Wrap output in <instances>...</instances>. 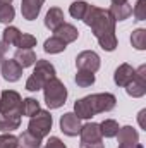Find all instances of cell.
<instances>
[{"label":"cell","mask_w":146,"mask_h":148,"mask_svg":"<svg viewBox=\"0 0 146 148\" xmlns=\"http://www.w3.org/2000/svg\"><path fill=\"white\" fill-rule=\"evenodd\" d=\"M52 77H55V67H53V64L48 62V60L38 59L36 66H35V71L28 77V81H26V90L28 91H40V90H43L45 83L50 81Z\"/></svg>","instance_id":"obj_4"},{"label":"cell","mask_w":146,"mask_h":148,"mask_svg":"<svg viewBox=\"0 0 146 148\" xmlns=\"http://www.w3.org/2000/svg\"><path fill=\"white\" fill-rule=\"evenodd\" d=\"M81 148H103L102 141H95V143H81Z\"/></svg>","instance_id":"obj_33"},{"label":"cell","mask_w":146,"mask_h":148,"mask_svg":"<svg viewBox=\"0 0 146 148\" xmlns=\"http://www.w3.org/2000/svg\"><path fill=\"white\" fill-rule=\"evenodd\" d=\"M74 81H76V84H77L79 88H88V86L95 84V73H89V71H77Z\"/></svg>","instance_id":"obj_26"},{"label":"cell","mask_w":146,"mask_h":148,"mask_svg":"<svg viewBox=\"0 0 146 148\" xmlns=\"http://www.w3.org/2000/svg\"><path fill=\"white\" fill-rule=\"evenodd\" d=\"M110 16L113 17V21H126L129 19V16L132 14V7L129 3H112V7L108 9Z\"/></svg>","instance_id":"obj_19"},{"label":"cell","mask_w":146,"mask_h":148,"mask_svg":"<svg viewBox=\"0 0 146 148\" xmlns=\"http://www.w3.org/2000/svg\"><path fill=\"white\" fill-rule=\"evenodd\" d=\"M81 119L74 114V112H67L60 117V131L67 136H77L81 131Z\"/></svg>","instance_id":"obj_10"},{"label":"cell","mask_w":146,"mask_h":148,"mask_svg":"<svg viewBox=\"0 0 146 148\" xmlns=\"http://www.w3.org/2000/svg\"><path fill=\"white\" fill-rule=\"evenodd\" d=\"M19 148H41V140L33 136L29 131H24L21 136H17Z\"/></svg>","instance_id":"obj_21"},{"label":"cell","mask_w":146,"mask_h":148,"mask_svg":"<svg viewBox=\"0 0 146 148\" xmlns=\"http://www.w3.org/2000/svg\"><path fill=\"white\" fill-rule=\"evenodd\" d=\"M126 91L132 98H141L146 95V66H141L136 69L132 81L126 86Z\"/></svg>","instance_id":"obj_7"},{"label":"cell","mask_w":146,"mask_h":148,"mask_svg":"<svg viewBox=\"0 0 146 148\" xmlns=\"http://www.w3.org/2000/svg\"><path fill=\"white\" fill-rule=\"evenodd\" d=\"M14 59L17 60V64L24 69V67H31L36 64V53L33 52V48H19L14 55Z\"/></svg>","instance_id":"obj_17"},{"label":"cell","mask_w":146,"mask_h":148,"mask_svg":"<svg viewBox=\"0 0 146 148\" xmlns=\"http://www.w3.org/2000/svg\"><path fill=\"white\" fill-rule=\"evenodd\" d=\"M19 48H33L36 47V38L29 33H23L21 38H19V43H17Z\"/></svg>","instance_id":"obj_30"},{"label":"cell","mask_w":146,"mask_h":148,"mask_svg":"<svg viewBox=\"0 0 146 148\" xmlns=\"http://www.w3.org/2000/svg\"><path fill=\"white\" fill-rule=\"evenodd\" d=\"M145 115H146V110H145V109H143V110L139 112V115H138V121H139V126H141L143 129L146 127V126H145Z\"/></svg>","instance_id":"obj_34"},{"label":"cell","mask_w":146,"mask_h":148,"mask_svg":"<svg viewBox=\"0 0 146 148\" xmlns=\"http://www.w3.org/2000/svg\"><path fill=\"white\" fill-rule=\"evenodd\" d=\"M81 136V143H95V141H102V131H100V124L96 122H88L84 126H81L79 131Z\"/></svg>","instance_id":"obj_11"},{"label":"cell","mask_w":146,"mask_h":148,"mask_svg":"<svg viewBox=\"0 0 146 148\" xmlns=\"http://www.w3.org/2000/svg\"><path fill=\"white\" fill-rule=\"evenodd\" d=\"M119 148H143L141 143H136V145H119Z\"/></svg>","instance_id":"obj_36"},{"label":"cell","mask_w":146,"mask_h":148,"mask_svg":"<svg viewBox=\"0 0 146 148\" xmlns=\"http://www.w3.org/2000/svg\"><path fill=\"white\" fill-rule=\"evenodd\" d=\"M21 31L16 28V26H7L2 33V43L5 47H17L19 43V38H21Z\"/></svg>","instance_id":"obj_20"},{"label":"cell","mask_w":146,"mask_h":148,"mask_svg":"<svg viewBox=\"0 0 146 148\" xmlns=\"http://www.w3.org/2000/svg\"><path fill=\"white\" fill-rule=\"evenodd\" d=\"M21 95L14 90H3L0 93V114H21Z\"/></svg>","instance_id":"obj_6"},{"label":"cell","mask_w":146,"mask_h":148,"mask_svg":"<svg viewBox=\"0 0 146 148\" xmlns=\"http://www.w3.org/2000/svg\"><path fill=\"white\" fill-rule=\"evenodd\" d=\"M83 23L91 28L95 38L98 40L100 47L107 52H113L117 48L115 36V21L110 16L108 9H102L96 5H88Z\"/></svg>","instance_id":"obj_1"},{"label":"cell","mask_w":146,"mask_h":148,"mask_svg":"<svg viewBox=\"0 0 146 148\" xmlns=\"http://www.w3.org/2000/svg\"><path fill=\"white\" fill-rule=\"evenodd\" d=\"M21 126V114H0V131L9 133Z\"/></svg>","instance_id":"obj_18"},{"label":"cell","mask_w":146,"mask_h":148,"mask_svg":"<svg viewBox=\"0 0 146 148\" xmlns=\"http://www.w3.org/2000/svg\"><path fill=\"white\" fill-rule=\"evenodd\" d=\"M5 52H7V47H5V45L0 41V62L3 60V55H5Z\"/></svg>","instance_id":"obj_35"},{"label":"cell","mask_w":146,"mask_h":148,"mask_svg":"<svg viewBox=\"0 0 146 148\" xmlns=\"http://www.w3.org/2000/svg\"><path fill=\"white\" fill-rule=\"evenodd\" d=\"M43 97H45V103H46L48 109H52V110L53 109H60L65 103V100H67V88L55 76V77H52L50 81L45 83V86H43Z\"/></svg>","instance_id":"obj_3"},{"label":"cell","mask_w":146,"mask_h":148,"mask_svg":"<svg viewBox=\"0 0 146 148\" xmlns=\"http://www.w3.org/2000/svg\"><path fill=\"white\" fill-rule=\"evenodd\" d=\"M40 110V103H38L36 98H24L23 102H21V115H28V117H31V115H35L36 112Z\"/></svg>","instance_id":"obj_24"},{"label":"cell","mask_w":146,"mask_h":148,"mask_svg":"<svg viewBox=\"0 0 146 148\" xmlns=\"http://www.w3.org/2000/svg\"><path fill=\"white\" fill-rule=\"evenodd\" d=\"M76 67L77 71L96 73L100 69V55L93 50H84L76 57Z\"/></svg>","instance_id":"obj_8"},{"label":"cell","mask_w":146,"mask_h":148,"mask_svg":"<svg viewBox=\"0 0 146 148\" xmlns=\"http://www.w3.org/2000/svg\"><path fill=\"white\" fill-rule=\"evenodd\" d=\"M100 131H102V136H105V138H113V136H117V133H119V122L113 121V119H105V121L100 124Z\"/></svg>","instance_id":"obj_23"},{"label":"cell","mask_w":146,"mask_h":148,"mask_svg":"<svg viewBox=\"0 0 146 148\" xmlns=\"http://www.w3.org/2000/svg\"><path fill=\"white\" fill-rule=\"evenodd\" d=\"M129 0H112V3H127Z\"/></svg>","instance_id":"obj_37"},{"label":"cell","mask_w":146,"mask_h":148,"mask_svg":"<svg viewBox=\"0 0 146 148\" xmlns=\"http://www.w3.org/2000/svg\"><path fill=\"white\" fill-rule=\"evenodd\" d=\"M41 2L38 0H21V14L26 21H35L40 16L41 10Z\"/></svg>","instance_id":"obj_13"},{"label":"cell","mask_w":146,"mask_h":148,"mask_svg":"<svg viewBox=\"0 0 146 148\" xmlns=\"http://www.w3.org/2000/svg\"><path fill=\"white\" fill-rule=\"evenodd\" d=\"M0 148H19L17 136H14V134H0Z\"/></svg>","instance_id":"obj_29"},{"label":"cell","mask_w":146,"mask_h":148,"mask_svg":"<svg viewBox=\"0 0 146 148\" xmlns=\"http://www.w3.org/2000/svg\"><path fill=\"white\" fill-rule=\"evenodd\" d=\"M52 124H53V121H52L50 112L48 110H41V109H40L35 115L29 117L28 131H29L33 136H36V138H40V140H43V138H46V136L50 134Z\"/></svg>","instance_id":"obj_5"},{"label":"cell","mask_w":146,"mask_h":148,"mask_svg":"<svg viewBox=\"0 0 146 148\" xmlns=\"http://www.w3.org/2000/svg\"><path fill=\"white\" fill-rule=\"evenodd\" d=\"M65 48H67V45L57 36H50L45 43H43V50H45L46 53H60V52H64Z\"/></svg>","instance_id":"obj_22"},{"label":"cell","mask_w":146,"mask_h":148,"mask_svg":"<svg viewBox=\"0 0 146 148\" xmlns=\"http://www.w3.org/2000/svg\"><path fill=\"white\" fill-rule=\"evenodd\" d=\"M134 74H136V69H134L132 66H129V64H120V66L115 69L113 81H115V84H117V86L126 88V86L132 81Z\"/></svg>","instance_id":"obj_12"},{"label":"cell","mask_w":146,"mask_h":148,"mask_svg":"<svg viewBox=\"0 0 146 148\" xmlns=\"http://www.w3.org/2000/svg\"><path fill=\"white\" fill-rule=\"evenodd\" d=\"M0 74L3 76L5 81L9 83H16L21 79L23 76V67L17 64L16 59H3L0 62Z\"/></svg>","instance_id":"obj_9"},{"label":"cell","mask_w":146,"mask_h":148,"mask_svg":"<svg viewBox=\"0 0 146 148\" xmlns=\"http://www.w3.org/2000/svg\"><path fill=\"white\" fill-rule=\"evenodd\" d=\"M3 3H12V0H0V5H3Z\"/></svg>","instance_id":"obj_38"},{"label":"cell","mask_w":146,"mask_h":148,"mask_svg":"<svg viewBox=\"0 0 146 148\" xmlns=\"http://www.w3.org/2000/svg\"><path fill=\"white\" fill-rule=\"evenodd\" d=\"M117 140H119V145H136L139 143V133L132 126H124V127H119Z\"/></svg>","instance_id":"obj_15"},{"label":"cell","mask_w":146,"mask_h":148,"mask_svg":"<svg viewBox=\"0 0 146 148\" xmlns=\"http://www.w3.org/2000/svg\"><path fill=\"white\" fill-rule=\"evenodd\" d=\"M38 2H41V3H43V2H45V0H38Z\"/></svg>","instance_id":"obj_39"},{"label":"cell","mask_w":146,"mask_h":148,"mask_svg":"<svg viewBox=\"0 0 146 148\" xmlns=\"http://www.w3.org/2000/svg\"><path fill=\"white\" fill-rule=\"evenodd\" d=\"M14 17H16V10H14V7H12L10 3L0 5V23L9 24V23L14 21Z\"/></svg>","instance_id":"obj_28"},{"label":"cell","mask_w":146,"mask_h":148,"mask_svg":"<svg viewBox=\"0 0 146 148\" xmlns=\"http://www.w3.org/2000/svg\"><path fill=\"white\" fill-rule=\"evenodd\" d=\"M88 5H89V3L77 0V2L71 3V7H69V14L72 16L74 19H81V21H83V17H84V14H86V9H88Z\"/></svg>","instance_id":"obj_27"},{"label":"cell","mask_w":146,"mask_h":148,"mask_svg":"<svg viewBox=\"0 0 146 148\" xmlns=\"http://www.w3.org/2000/svg\"><path fill=\"white\" fill-rule=\"evenodd\" d=\"M131 45L136 50H145L146 48V29H143V28L134 29L132 35H131Z\"/></svg>","instance_id":"obj_25"},{"label":"cell","mask_w":146,"mask_h":148,"mask_svg":"<svg viewBox=\"0 0 146 148\" xmlns=\"http://www.w3.org/2000/svg\"><path fill=\"white\" fill-rule=\"evenodd\" d=\"M132 14L138 21H145L146 19V0H138L136 7L132 9Z\"/></svg>","instance_id":"obj_31"},{"label":"cell","mask_w":146,"mask_h":148,"mask_svg":"<svg viewBox=\"0 0 146 148\" xmlns=\"http://www.w3.org/2000/svg\"><path fill=\"white\" fill-rule=\"evenodd\" d=\"M117 103L115 95L112 93H95L88 95L81 100H76L74 103V114L79 119H91L96 114L110 112Z\"/></svg>","instance_id":"obj_2"},{"label":"cell","mask_w":146,"mask_h":148,"mask_svg":"<svg viewBox=\"0 0 146 148\" xmlns=\"http://www.w3.org/2000/svg\"><path fill=\"white\" fill-rule=\"evenodd\" d=\"M53 36L60 38L65 45H69V43H72V41H76V40H77V36H79V31H77V28H76V26L64 23L62 26H59V28L53 31Z\"/></svg>","instance_id":"obj_14"},{"label":"cell","mask_w":146,"mask_h":148,"mask_svg":"<svg viewBox=\"0 0 146 148\" xmlns=\"http://www.w3.org/2000/svg\"><path fill=\"white\" fill-rule=\"evenodd\" d=\"M64 24V12H62V9H59V7H52L48 12H46V16H45V26L50 29V31H55L59 26H62Z\"/></svg>","instance_id":"obj_16"},{"label":"cell","mask_w":146,"mask_h":148,"mask_svg":"<svg viewBox=\"0 0 146 148\" xmlns=\"http://www.w3.org/2000/svg\"><path fill=\"white\" fill-rule=\"evenodd\" d=\"M45 148H67V147H65V143H64L60 138H57V136H50L48 141H46V145H45Z\"/></svg>","instance_id":"obj_32"}]
</instances>
